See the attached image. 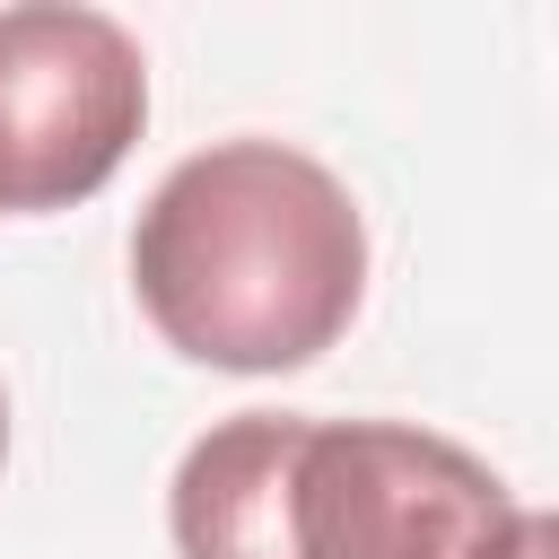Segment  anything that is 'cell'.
<instances>
[{"instance_id":"6","label":"cell","mask_w":559,"mask_h":559,"mask_svg":"<svg viewBox=\"0 0 559 559\" xmlns=\"http://www.w3.org/2000/svg\"><path fill=\"white\" fill-rule=\"evenodd\" d=\"M0 463H9V393H0Z\"/></svg>"},{"instance_id":"2","label":"cell","mask_w":559,"mask_h":559,"mask_svg":"<svg viewBox=\"0 0 559 559\" xmlns=\"http://www.w3.org/2000/svg\"><path fill=\"white\" fill-rule=\"evenodd\" d=\"M280 507L288 559H498L524 515L480 454L402 419H297Z\"/></svg>"},{"instance_id":"5","label":"cell","mask_w":559,"mask_h":559,"mask_svg":"<svg viewBox=\"0 0 559 559\" xmlns=\"http://www.w3.org/2000/svg\"><path fill=\"white\" fill-rule=\"evenodd\" d=\"M498 559H559V524H550V515H533V507H524V515H515V533H507V550H498Z\"/></svg>"},{"instance_id":"1","label":"cell","mask_w":559,"mask_h":559,"mask_svg":"<svg viewBox=\"0 0 559 559\" xmlns=\"http://www.w3.org/2000/svg\"><path fill=\"white\" fill-rule=\"evenodd\" d=\"M131 288L166 349L280 376L349 332L367 297V218L323 157L288 140H210L148 192Z\"/></svg>"},{"instance_id":"4","label":"cell","mask_w":559,"mask_h":559,"mask_svg":"<svg viewBox=\"0 0 559 559\" xmlns=\"http://www.w3.org/2000/svg\"><path fill=\"white\" fill-rule=\"evenodd\" d=\"M288 437L297 411H236L183 445L166 489L175 559H288V507H280Z\"/></svg>"},{"instance_id":"3","label":"cell","mask_w":559,"mask_h":559,"mask_svg":"<svg viewBox=\"0 0 559 559\" xmlns=\"http://www.w3.org/2000/svg\"><path fill=\"white\" fill-rule=\"evenodd\" d=\"M148 122L131 26L70 0L0 9V210H70L114 183Z\"/></svg>"}]
</instances>
